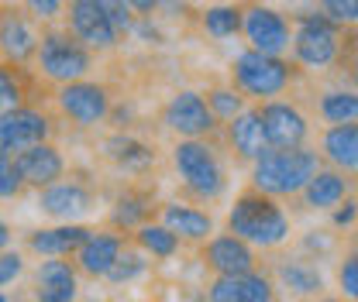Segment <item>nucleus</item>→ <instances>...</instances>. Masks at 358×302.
I'll list each match as a JSON object with an SVG mask.
<instances>
[{
	"mask_svg": "<svg viewBox=\"0 0 358 302\" xmlns=\"http://www.w3.org/2000/svg\"><path fill=\"white\" fill-rule=\"evenodd\" d=\"M227 230L245 237L252 248H279L289 241V213L279 206L275 196L248 186L234 196L227 210Z\"/></svg>",
	"mask_w": 358,
	"mask_h": 302,
	"instance_id": "f257e3e1",
	"label": "nucleus"
},
{
	"mask_svg": "<svg viewBox=\"0 0 358 302\" xmlns=\"http://www.w3.org/2000/svg\"><path fill=\"white\" fill-rule=\"evenodd\" d=\"M324 165L317 148H268L259 162H252V186L268 196H300L317 169Z\"/></svg>",
	"mask_w": 358,
	"mask_h": 302,
	"instance_id": "f03ea898",
	"label": "nucleus"
},
{
	"mask_svg": "<svg viewBox=\"0 0 358 302\" xmlns=\"http://www.w3.org/2000/svg\"><path fill=\"white\" fill-rule=\"evenodd\" d=\"M300 69L303 66L296 59H282V55H266L259 48H245L231 62V86H238L245 96L266 103V100H275V96H282L286 89L293 86Z\"/></svg>",
	"mask_w": 358,
	"mask_h": 302,
	"instance_id": "7ed1b4c3",
	"label": "nucleus"
},
{
	"mask_svg": "<svg viewBox=\"0 0 358 302\" xmlns=\"http://www.w3.org/2000/svg\"><path fill=\"white\" fill-rule=\"evenodd\" d=\"M173 165H176L182 189L200 203H214L227 186L221 155L207 137H179L173 148Z\"/></svg>",
	"mask_w": 358,
	"mask_h": 302,
	"instance_id": "20e7f679",
	"label": "nucleus"
},
{
	"mask_svg": "<svg viewBox=\"0 0 358 302\" xmlns=\"http://www.w3.org/2000/svg\"><path fill=\"white\" fill-rule=\"evenodd\" d=\"M345 28L331 21L324 10H296L293 14V59L303 69H327L341 59Z\"/></svg>",
	"mask_w": 358,
	"mask_h": 302,
	"instance_id": "39448f33",
	"label": "nucleus"
},
{
	"mask_svg": "<svg viewBox=\"0 0 358 302\" xmlns=\"http://www.w3.org/2000/svg\"><path fill=\"white\" fill-rule=\"evenodd\" d=\"M38 73L48 83L62 86V83H76L93 69V48L83 45L69 28L59 31H42V45H38Z\"/></svg>",
	"mask_w": 358,
	"mask_h": 302,
	"instance_id": "423d86ee",
	"label": "nucleus"
},
{
	"mask_svg": "<svg viewBox=\"0 0 358 302\" xmlns=\"http://www.w3.org/2000/svg\"><path fill=\"white\" fill-rule=\"evenodd\" d=\"M241 7H245L241 35L248 38V48H259L266 55H286L293 48V17L268 7L266 0H248Z\"/></svg>",
	"mask_w": 358,
	"mask_h": 302,
	"instance_id": "0eeeda50",
	"label": "nucleus"
},
{
	"mask_svg": "<svg viewBox=\"0 0 358 302\" xmlns=\"http://www.w3.org/2000/svg\"><path fill=\"white\" fill-rule=\"evenodd\" d=\"M55 103L59 114L76 128H96L110 117V89L103 83H90V80L62 83L55 89Z\"/></svg>",
	"mask_w": 358,
	"mask_h": 302,
	"instance_id": "6e6552de",
	"label": "nucleus"
},
{
	"mask_svg": "<svg viewBox=\"0 0 358 302\" xmlns=\"http://www.w3.org/2000/svg\"><path fill=\"white\" fill-rule=\"evenodd\" d=\"M162 124L179 137H210L217 130V114L203 100V93L179 89L162 107Z\"/></svg>",
	"mask_w": 358,
	"mask_h": 302,
	"instance_id": "1a4fd4ad",
	"label": "nucleus"
},
{
	"mask_svg": "<svg viewBox=\"0 0 358 302\" xmlns=\"http://www.w3.org/2000/svg\"><path fill=\"white\" fill-rule=\"evenodd\" d=\"M66 28L83 45H90L93 52H110L117 45V38H121L117 24L103 14V7L96 0H69V7H66Z\"/></svg>",
	"mask_w": 358,
	"mask_h": 302,
	"instance_id": "9d476101",
	"label": "nucleus"
},
{
	"mask_svg": "<svg viewBox=\"0 0 358 302\" xmlns=\"http://www.w3.org/2000/svg\"><path fill=\"white\" fill-rule=\"evenodd\" d=\"M52 137V121L38 107H17L0 114V155H17Z\"/></svg>",
	"mask_w": 358,
	"mask_h": 302,
	"instance_id": "9b49d317",
	"label": "nucleus"
},
{
	"mask_svg": "<svg viewBox=\"0 0 358 302\" xmlns=\"http://www.w3.org/2000/svg\"><path fill=\"white\" fill-rule=\"evenodd\" d=\"M259 114H262V124H266L268 148H303L307 144L310 124H307V117L300 114L296 103L266 100V103H259Z\"/></svg>",
	"mask_w": 358,
	"mask_h": 302,
	"instance_id": "f8f14e48",
	"label": "nucleus"
},
{
	"mask_svg": "<svg viewBox=\"0 0 358 302\" xmlns=\"http://www.w3.org/2000/svg\"><path fill=\"white\" fill-rule=\"evenodd\" d=\"M38 210H42L45 216H52V220L76 223L80 216H87L96 210V196L90 192L83 182H73V179L66 182V179H59V182L38 189Z\"/></svg>",
	"mask_w": 358,
	"mask_h": 302,
	"instance_id": "ddd939ff",
	"label": "nucleus"
},
{
	"mask_svg": "<svg viewBox=\"0 0 358 302\" xmlns=\"http://www.w3.org/2000/svg\"><path fill=\"white\" fill-rule=\"evenodd\" d=\"M38 45H42V35L35 28V17L17 10V7H3V21H0L3 62L24 66L28 59H38Z\"/></svg>",
	"mask_w": 358,
	"mask_h": 302,
	"instance_id": "4468645a",
	"label": "nucleus"
},
{
	"mask_svg": "<svg viewBox=\"0 0 358 302\" xmlns=\"http://www.w3.org/2000/svg\"><path fill=\"white\" fill-rule=\"evenodd\" d=\"M200 258H203V264L214 275H248V271H255V251H252V244L245 237L231 234V230L210 237L203 244Z\"/></svg>",
	"mask_w": 358,
	"mask_h": 302,
	"instance_id": "2eb2a0df",
	"label": "nucleus"
},
{
	"mask_svg": "<svg viewBox=\"0 0 358 302\" xmlns=\"http://www.w3.org/2000/svg\"><path fill=\"white\" fill-rule=\"evenodd\" d=\"M224 141H227V148H231V155L238 162H259L268 151L266 124H262L259 107H248L234 121H227L224 124Z\"/></svg>",
	"mask_w": 358,
	"mask_h": 302,
	"instance_id": "dca6fc26",
	"label": "nucleus"
},
{
	"mask_svg": "<svg viewBox=\"0 0 358 302\" xmlns=\"http://www.w3.org/2000/svg\"><path fill=\"white\" fill-rule=\"evenodd\" d=\"M93 234V227L87 223H59V227H42V230H31L24 234V248L38 258H69L76 255L87 237Z\"/></svg>",
	"mask_w": 358,
	"mask_h": 302,
	"instance_id": "f3484780",
	"label": "nucleus"
},
{
	"mask_svg": "<svg viewBox=\"0 0 358 302\" xmlns=\"http://www.w3.org/2000/svg\"><path fill=\"white\" fill-rule=\"evenodd\" d=\"M124 234L121 230H93L87 237V244L76 251V268L87 275V278H107L110 268L117 264V258L124 255Z\"/></svg>",
	"mask_w": 358,
	"mask_h": 302,
	"instance_id": "a211bd4d",
	"label": "nucleus"
},
{
	"mask_svg": "<svg viewBox=\"0 0 358 302\" xmlns=\"http://www.w3.org/2000/svg\"><path fill=\"white\" fill-rule=\"evenodd\" d=\"M210 302H275V285L268 275L248 271V275H217L207 285Z\"/></svg>",
	"mask_w": 358,
	"mask_h": 302,
	"instance_id": "6ab92c4d",
	"label": "nucleus"
},
{
	"mask_svg": "<svg viewBox=\"0 0 358 302\" xmlns=\"http://www.w3.org/2000/svg\"><path fill=\"white\" fill-rule=\"evenodd\" d=\"M348 196H352L348 172H341L334 165H320L317 175L307 182V189L300 192V203H303V210H338Z\"/></svg>",
	"mask_w": 358,
	"mask_h": 302,
	"instance_id": "aec40b11",
	"label": "nucleus"
},
{
	"mask_svg": "<svg viewBox=\"0 0 358 302\" xmlns=\"http://www.w3.org/2000/svg\"><path fill=\"white\" fill-rule=\"evenodd\" d=\"M14 162H17V169L24 175V182L35 186V189H45V186H52V182H59V179L66 175V158H62V151H59L55 144H48V141L17 151Z\"/></svg>",
	"mask_w": 358,
	"mask_h": 302,
	"instance_id": "412c9836",
	"label": "nucleus"
},
{
	"mask_svg": "<svg viewBox=\"0 0 358 302\" xmlns=\"http://www.w3.org/2000/svg\"><path fill=\"white\" fill-rule=\"evenodd\" d=\"M320 158L341 172H358V124H327L320 130Z\"/></svg>",
	"mask_w": 358,
	"mask_h": 302,
	"instance_id": "4be33fe9",
	"label": "nucleus"
},
{
	"mask_svg": "<svg viewBox=\"0 0 358 302\" xmlns=\"http://www.w3.org/2000/svg\"><path fill=\"white\" fill-rule=\"evenodd\" d=\"M275 282L279 289H286L293 299H307V296H320L324 292V275L320 268L310 264L307 258H282L275 261Z\"/></svg>",
	"mask_w": 358,
	"mask_h": 302,
	"instance_id": "5701e85b",
	"label": "nucleus"
},
{
	"mask_svg": "<svg viewBox=\"0 0 358 302\" xmlns=\"http://www.w3.org/2000/svg\"><path fill=\"white\" fill-rule=\"evenodd\" d=\"M159 220L176 230L182 241H207L214 234V216L200 206H186V203H162L159 206Z\"/></svg>",
	"mask_w": 358,
	"mask_h": 302,
	"instance_id": "b1692460",
	"label": "nucleus"
},
{
	"mask_svg": "<svg viewBox=\"0 0 358 302\" xmlns=\"http://www.w3.org/2000/svg\"><path fill=\"white\" fill-rule=\"evenodd\" d=\"M103 155H107L117 169H124V172H145L148 165H155L152 144L138 141L131 134H114V137H107V141H103Z\"/></svg>",
	"mask_w": 358,
	"mask_h": 302,
	"instance_id": "393cba45",
	"label": "nucleus"
},
{
	"mask_svg": "<svg viewBox=\"0 0 358 302\" xmlns=\"http://www.w3.org/2000/svg\"><path fill=\"white\" fill-rule=\"evenodd\" d=\"M148 213H152V192H141V189H124L114 203V210L107 216V223L114 230H138L141 223H148Z\"/></svg>",
	"mask_w": 358,
	"mask_h": 302,
	"instance_id": "a878e982",
	"label": "nucleus"
},
{
	"mask_svg": "<svg viewBox=\"0 0 358 302\" xmlns=\"http://www.w3.org/2000/svg\"><path fill=\"white\" fill-rule=\"evenodd\" d=\"M317 117L324 124H358V89H327V93H320Z\"/></svg>",
	"mask_w": 358,
	"mask_h": 302,
	"instance_id": "bb28decb",
	"label": "nucleus"
},
{
	"mask_svg": "<svg viewBox=\"0 0 358 302\" xmlns=\"http://www.w3.org/2000/svg\"><path fill=\"white\" fill-rule=\"evenodd\" d=\"M200 28L210 38H217V42L234 38L245 28V7H238V3H214V7H207L200 14Z\"/></svg>",
	"mask_w": 358,
	"mask_h": 302,
	"instance_id": "cd10ccee",
	"label": "nucleus"
},
{
	"mask_svg": "<svg viewBox=\"0 0 358 302\" xmlns=\"http://www.w3.org/2000/svg\"><path fill=\"white\" fill-rule=\"evenodd\" d=\"M179 241H182V237H179L176 230H169L162 220H159V223H141V227L134 230V244H138L145 255H152V258H162V261L176 255V251H179Z\"/></svg>",
	"mask_w": 358,
	"mask_h": 302,
	"instance_id": "c85d7f7f",
	"label": "nucleus"
},
{
	"mask_svg": "<svg viewBox=\"0 0 358 302\" xmlns=\"http://www.w3.org/2000/svg\"><path fill=\"white\" fill-rule=\"evenodd\" d=\"M203 96H207L210 110L217 114V121H224V124H227V121H234L241 110H248V107H245V100H248V96H245L238 86H214V89H207Z\"/></svg>",
	"mask_w": 358,
	"mask_h": 302,
	"instance_id": "c756f323",
	"label": "nucleus"
},
{
	"mask_svg": "<svg viewBox=\"0 0 358 302\" xmlns=\"http://www.w3.org/2000/svg\"><path fill=\"white\" fill-rule=\"evenodd\" d=\"M76 261L66 258H45L38 268H35V285L38 289H48V285H76Z\"/></svg>",
	"mask_w": 358,
	"mask_h": 302,
	"instance_id": "7c9ffc66",
	"label": "nucleus"
},
{
	"mask_svg": "<svg viewBox=\"0 0 358 302\" xmlns=\"http://www.w3.org/2000/svg\"><path fill=\"white\" fill-rule=\"evenodd\" d=\"M145 268H148V261H145V251H141V248H138V251H124V255L117 258V264L110 268L107 282H110V285H128V282L145 275Z\"/></svg>",
	"mask_w": 358,
	"mask_h": 302,
	"instance_id": "2f4dec72",
	"label": "nucleus"
},
{
	"mask_svg": "<svg viewBox=\"0 0 358 302\" xmlns=\"http://www.w3.org/2000/svg\"><path fill=\"white\" fill-rule=\"evenodd\" d=\"M24 175L17 169V162H14V155H0V196L3 199H17L21 192H24Z\"/></svg>",
	"mask_w": 358,
	"mask_h": 302,
	"instance_id": "473e14b6",
	"label": "nucleus"
},
{
	"mask_svg": "<svg viewBox=\"0 0 358 302\" xmlns=\"http://www.w3.org/2000/svg\"><path fill=\"white\" fill-rule=\"evenodd\" d=\"M14 76H17L14 66L3 62V73H0V107H3V110H17V107H24V103H21V100H24V89H21V83H17Z\"/></svg>",
	"mask_w": 358,
	"mask_h": 302,
	"instance_id": "72a5a7b5",
	"label": "nucleus"
},
{
	"mask_svg": "<svg viewBox=\"0 0 358 302\" xmlns=\"http://www.w3.org/2000/svg\"><path fill=\"white\" fill-rule=\"evenodd\" d=\"M317 10H324L341 28H348V24L355 28L358 24V0H317Z\"/></svg>",
	"mask_w": 358,
	"mask_h": 302,
	"instance_id": "f704fd0d",
	"label": "nucleus"
},
{
	"mask_svg": "<svg viewBox=\"0 0 358 302\" xmlns=\"http://www.w3.org/2000/svg\"><path fill=\"white\" fill-rule=\"evenodd\" d=\"M338 285L352 302H358V248L348 251L341 264H338Z\"/></svg>",
	"mask_w": 358,
	"mask_h": 302,
	"instance_id": "c9c22d12",
	"label": "nucleus"
},
{
	"mask_svg": "<svg viewBox=\"0 0 358 302\" xmlns=\"http://www.w3.org/2000/svg\"><path fill=\"white\" fill-rule=\"evenodd\" d=\"M96 3H100V7H103V14L117 24V31H121V35H128V31L134 28L138 14L128 7V0H96Z\"/></svg>",
	"mask_w": 358,
	"mask_h": 302,
	"instance_id": "e433bc0d",
	"label": "nucleus"
},
{
	"mask_svg": "<svg viewBox=\"0 0 358 302\" xmlns=\"http://www.w3.org/2000/svg\"><path fill=\"white\" fill-rule=\"evenodd\" d=\"M24 10H28L35 21L52 24V21H59V17H62V10H66V0H24Z\"/></svg>",
	"mask_w": 358,
	"mask_h": 302,
	"instance_id": "4c0bfd02",
	"label": "nucleus"
},
{
	"mask_svg": "<svg viewBox=\"0 0 358 302\" xmlns=\"http://www.w3.org/2000/svg\"><path fill=\"white\" fill-rule=\"evenodd\" d=\"M21 271H24V261H21V251H3V258H0V285H10V282H17L21 278Z\"/></svg>",
	"mask_w": 358,
	"mask_h": 302,
	"instance_id": "58836bf2",
	"label": "nucleus"
},
{
	"mask_svg": "<svg viewBox=\"0 0 358 302\" xmlns=\"http://www.w3.org/2000/svg\"><path fill=\"white\" fill-rule=\"evenodd\" d=\"M76 285H48V289H38L35 285V302H76Z\"/></svg>",
	"mask_w": 358,
	"mask_h": 302,
	"instance_id": "ea45409f",
	"label": "nucleus"
},
{
	"mask_svg": "<svg viewBox=\"0 0 358 302\" xmlns=\"http://www.w3.org/2000/svg\"><path fill=\"white\" fill-rule=\"evenodd\" d=\"M128 7H131L138 17H152V14L162 10V0H128Z\"/></svg>",
	"mask_w": 358,
	"mask_h": 302,
	"instance_id": "a19ab883",
	"label": "nucleus"
},
{
	"mask_svg": "<svg viewBox=\"0 0 358 302\" xmlns=\"http://www.w3.org/2000/svg\"><path fill=\"white\" fill-rule=\"evenodd\" d=\"M355 216H358V203L355 199H345V210H334V223L338 227H348Z\"/></svg>",
	"mask_w": 358,
	"mask_h": 302,
	"instance_id": "79ce46f5",
	"label": "nucleus"
},
{
	"mask_svg": "<svg viewBox=\"0 0 358 302\" xmlns=\"http://www.w3.org/2000/svg\"><path fill=\"white\" fill-rule=\"evenodd\" d=\"M348 80H352V86L358 89V52L352 48V55H348Z\"/></svg>",
	"mask_w": 358,
	"mask_h": 302,
	"instance_id": "37998d69",
	"label": "nucleus"
},
{
	"mask_svg": "<svg viewBox=\"0 0 358 302\" xmlns=\"http://www.w3.org/2000/svg\"><path fill=\"white\" fill-rule=\"evenodd\" d=\"M0 244H3V251L10 248V227H7V223L0 227Z\"/></svg>",
	"mask_w": 358,
	"mask_h": 302,
	"instance_id": "c03bdc74",
	"label": "nucleus"
},
{
	"mask_svg": "<svg viewBox=\"0 0 358 302\" xmlns=\"http://www.w3.org/2000/svg\"><path fill=\"white\" fill-rule=\"evenodd\" d=\"M348 45H352V48H355V52H358V24H355V28H352V35H348Z\"/></svg>",
	"mask_w": 358,
	"mask_h": 302,
	"instance_id": "a18cd8bd",
	"label": "nucleus"
},
{
	"mask_svg": "<svg viewBox=\"0 0 358 302\" xmlns=\"http://www.w3.org/2000/svg\"><path fill=\"white\" fill-rule=\"evenodd\" d=\"M14 3H17V0H3V7H14Z\"/></svg>",
	"mask_w": 358,
	"mask_h": 302,
	"instance_id": "49530a36",
	"label": "nucleus"
},
{
	"mask_svg": "<svg viewBox=\"0 0 358 302\" xmlns=\"http://www.w3.org/2000/svg\"><path fill=\"white\" fill-rule=\"evenodd\" d=\"M320 302H345V299H320Z\"/></svg>",
	"mask_w": 358,
	"mask_h": 302,
	"instance_id": "de8ad7c7",
	"label": "nucleus"
}]
</instances>
